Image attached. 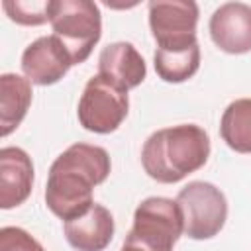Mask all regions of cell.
<instances>
[{
  "mask_svg": "<svg viewBox=\"0 0 251 251\" xmlns=\"http://www.w3.org/2000/svg\"><path fill=\"white\" fill-rule=\"evenodd\" d=\"M110 169V155L104 147L73 143L49 167L45 186L47 208L63 222L84 214L94 204V186L108 178Z\"/></svg>",
  "mask_w": 251,
  "mask_h": 251,
  "instance_id": "6da1fadb",
  "label": "cell"
},
{
  "mask_svg": "<svg viewBox=\"0 0 251 251\" xmlns=\"http://www.w3.org/2000/svg\"><path fill=\"white\" fill-rule=\"evenodd\" d=\"M210 157V137L196 124H180L157 129L141 149L145 173L163 184H175L196 173Z\"/></svg>",
  "mask_w": 251,
  "mask_h": 251,
  "instance_id": "7a4b0ae2",
  "label": "cell"
},
{
  "mask_svg": "<svg viewBox=\"0 0 251 251\" xmlns=\"http://www.w3.org/2000/svg\"><path fill=\"white\" fill-rule=\"evenodd\" d=\"M49 24L73 65L84 63L102 35L100 8L90 0H51Z\"/></svg>",
  "mask_w": 251,
  "mask_h": 251,
  "instance_id": "3957f363",
  "label": "cell"
},
{
  "mask_svg": "<svg viewBox=\"0 0 251 251\" xmlns=\"http://www.w3.org/2000/svg\"><path fill=\"white\" fill-rule=\"evenodd\" d=\"M184 233L182 212L173 198L149 196L133 212V226L126 235V243L143 251H173Z\"/></svg>",
  "mask_w": 251,
  "mask_h": 251,
  "instance_id": "277c9868",
  "label": "cell"
},
{
  "mask_svg": "<svg viewBox=\"0 0 251 251\" xmlns=\"http://www.w3.org/2000/svg\"><path fill=\"white\" fill-rule=\"evenodd\" d=\"M182 212L184 235L196 241L212 239L222 231L227 220V200L224 192L206 180H192L176 194Z\"/></svg>",
  "mask_w": 251,
  "mask_h": 251,
  "instance_id": "5b68a950",
  "label": "cell"
},
{
  "mask_svg": "<svg viewBox=\"0 0 251 251\" xmlns=\"http://www.w3.org/2000/svg\"><path fill=\"white\" fill-rule=\"evenodd\" d=\"M127 92L108 82L100 75L88 78L76 108L78 124L92 133H112L127 118Z\"/></svg>",
  "mask_w": 251,
  "mask_h": 251,
  "instance_id": "8992f818",
  "label": "cell"
},
{
  "mask_svg": "<svg viewBox=\"0 0 251 251\" xmlns=\"http://www.w3.org/2000/svg\"><path fill=\"white\" fill-rule=\"evenodd\" d=\"M149 10V27L151 35L157 41V49L178 51L196 41L198 25V4L192 0H151Z\"/></svg>",
  "mask_w": 251,
  "mask_h": 251,
  "instance_id": "52a82bcc",
  "label": "cell"
},
{
  "mask_svg": "<svg viewBox=\"0 0 251 251\" xmlns=\"http://www.w3.org/2000/svg\"><path fill=\"white\" fill-rule=\"evenodd\" d=\"M73 59L63 43L51 33L31 41L22 53V71L29 82L39 86H49L59 82L69 69Z\"/></svg>",
  "mask_w": 251,
  "mask_h": 251,
  "instance_id": "ba28073f",
  "label": "cell"
},
{
  "mask_svg": "<svg viewBox=\"0 0 251 251\" xmlns=\"http://www.w3.org/2000/svg\"><path fill=\"white\" fill-rule=\"evenodd\" d=\"M210 37L224 53L243 55L251 51V6L226 2L210 16Z\"/></svg>",
  "mask_w": 251,
  "mask_h": 251,
  "instance_id": "9c48e42d",
  "label": "cell"
},
{
  "mask_svg": "<svg viewBox=\"0 0 251 251\" xmlns=\"http://www.w3.org/2000/svg\"><path fill=\"white\" fill-rule=\"evenodd\" d=\"M98 75L122 90L139 86L147 76V65L141 53L129 41L106 45L98 55Z\"/></svg>",
  "mask_w": 251,
  "mask_h": 251,
  "instance_id": "30bf717a",
  "label": "cell"
},
{
  "mask_svg": "<svg viewBox=\"0 0 251 251\" xmlns=\"http://www.w3.org/2000/svg\"><path fill=\"white\" fill-rule=\"evenodd\" d=\"M33 188V163L22 147L0 149V208L12 210L24 204Z\"/></svg>",
  "mask_w": 251,
  "mask_h": 251,
  "instance_id": "8fae6325",
  "label": "cell"
},
{
  "mask_svg": "<svg viewBox=\"0 0 251 251\" xmlns=\"http://www.w3.org/2000/svg\"><path fill=\"white\" fill-rule=\"evenodd\" d=\"M114 216L96 202L84 214L63 222L65 239L76 251H104L114 237Z\"/></svg>",
  "mask_w": 251,
  "mask_h": 251,
  "instance_id": "7c38bea8",
  "label": "cell"
},
{
  "mask_svg": "<svg viewBox=\"0 0 251 251\" xmlns=\"http://www.w3.org/2000/svg\"><path fill=\"white\" fill-rule=\"evenodd\" d=\"M31 82L29 78L4 73L0 76V133L8 137L25 118L31 104Z\"/></svg>",
  "mask_w": 251,
  "mask_h": 251,
  "instance_id": "4fadbf2b",
  "label": "cell"
},
{
  "mask_svg": "<svg viewBox=\"0 0 251 251\" xmlns=\"http://www.w3.org/2000/svg\"><path fill=\"white\" fill-rule=\"evenodd\" d=\"M220 135L237 153H251V98H237L222 114Z\"/></svg>",
  "mask_w": 251,
  "mask_h": 251,
  "instance_id": "5bb4252c",
  "label": "cell"
},
{
  "mask_svg": "<svg viewBox=\"0 0 251 251\" xmlns=\"http://www.w3.org/2000/svg\"><path fill=\"white\" fill-rule=\"evenodd\" d=\"M153 65L165 82H184L196 75L200 69V47L192 45L178 51L157 49L153 55Z\"/></svg>",
  "mask_w": 251,
  "mask_h": 251,
  "instance_id": "9a60e30c",
  "label": "cell"
},
{
  "mask_svg": "<svg viewBox=\"0 0 251 251\" xmlns=\"http://www.w3.org/2000/svg\"><path fill=\"white\" fill-rule=\"evenodd\" d=\"M2 8L20 25H41L49 22L51 0H4Z\"/></svg>",
  "mask_w": 251,
  "mask_h": 251,
  "instance_id": "2e32d148",
  "label": "cell"
},
{
  "mask_svg": "<svg viewBox=\"0 0 251 251\" xmlns=\"http://www.w3.org/2000/svg\"><path fill=\"white\" fill-rule=\"evenodd\" d=\"M0 251H45V249L29 231L16 226H6L0 229Z\"/></svg>",
  "mask_w": 251,
  "mask_h": 251,
  "instance_id": "e0dca14e",
  "label": "cell"
},
{
  "mask_svg": "<svg viewBox=\"0 0 251 251\" xmlns=\"http://www.w3.org/2000/svg\"><path fill=\"white\" fill-rule=\"evenodd\" d=\"M120 251H143V249H139L137 245H131V243H126V241H124V245H122Z\"/></svg>",
  "mask_w": 251,
  "mask_h": 251,
  "instance_id": "ac0fdd59",
  "label": "cell"
}]
</instances>
